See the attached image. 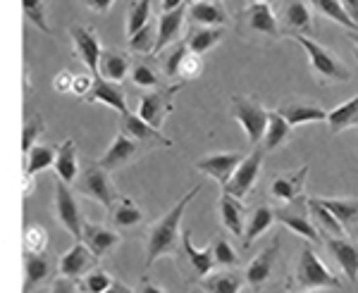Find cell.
Here are the masks:
<instances>
[{
  "label": "cell",
  "mask_w": 358,
  "mask_h": 293,
  "mask_svg": "<svg viewBox=\"0 0 358 293\" xmlns=\"http://www.w3.org/2000/svg\"><path fill=\"white\" fill-rule=\"evenodd\" d=\"M275 222H277L275 208H270V205H256V208L251 210V215H246L244 234H241V241H244L246 248L256 243L263 234H268Z\"/></svg>",
  "instance_id": "obj_27"
},
{
  "label": "cell",
  "mask_w": 358,
  "mask_h": 293,
  "mask_svg": "<svg viewBox=\"0 0 358 293\" xmlns=\"http://www.w3.org/2000/svg\"><path fill=\"white\" fill-rule=\"evenodd\" d=\"M339 3H342L344 13L351 17V22H354L358 29V0H339Z\"/></svg>",
  "instance_id": "obj_54"
},
{
  "label": "cell",
  "mask_w": 358,
  "mask_h": 293,
  "mask_svg": "<svg viewBox=\"0 0 358 293\" xmlns=\"http://www.w3.org/2000/svg\"><path fill=\"white\" fill-rule=\"evenodd\" d=\"M248 3H270V0H248Z\"/></svg>",
  "instance_id": "obj_60"
},
{
  "label": "cell",
  "mask_w": 358,
  "mask_h": 293,
  "mask_svg": "<svg viewBox=\"0 0 358 293\" xmlns=\"http://www.w3.org/2000/svg\"><path fill=\"white\" fill-rule=\"evenodd\" d=\"M322 205L337 217V222L344 227V232L354 229L358 224V198H320Z\"/></svg>",
  "instance_id": "obj_36"
},
{
  "label": "cell",
  "mask_w": 358,
  "mask_h": 293,
  "mask_svg": "<svg viewBox=\"0 0 358 293\" xmlns=\"http://www.w3.org/2000/svg\"><path fill=\"white\" fill-rule=\"evenodd\" d=\"M354 55H356V62H358V48H354Z\"/></svg>",
  "instance_id": "obj_61"
},
{
  "label": "cell",
  "mask_w": 358,
  "mask_h": 293,
  "mask_svg": "<svg viewBox=\"0 0 358 293\" xmlns=\"http://www.w3.org/2000/svg\"><path fill=\"white\" fill-rule=\"evenodd\" d=\"M113 215V224L117 229H134L143 222V210L136 200L131 198H117L115 208L110 210Z\"/></svg>",
  "instance_id": "obj_37"
},
{
  "label": "cell",
  "mask_w": 358,
  "mask_h": 293,
  "mask_svg": "<svg viewBox=\"0 0 358 293\" xmlns=\"http://www.w3.org/2000/svg\"><path fill=\"white\" fill-rule=\"evenodd\" d=\"M48 246V232L38 224H29L24 229V250L27 253H45Z\"/></svg>",
  "instance_id": "obj_47"
},
{
  "label": "cell",
  "mask_w": 358,
  "mask_h": 293,
  "mask_svg": "<svg viewBox=\"0 0 358 293\" xmlns=\"http://www.w3.org/2000/svg\"><path fill=\"white\" fill-rule=\"evenodd\" d=\"M244 277L234 269H224V272H210L206 279L199 281V286L206 293H241L244 289Z\"/></svg>",
  "instance_id": "obj_33"
},
{
  "label": "cell",
  "mask_w": 358,
  "mask_h": 293,
  "mask_svg": "<svg viewBox=\"0 0 358 293\" xmlns=\"http://www.w3.org/2000/svg\"><path fill=\"white\" fill-rule=\"evenodd\" d=\"M55 217L74 239L82 241V229H84L82 210H79L77 195H74L72 186H67L62 181L55 186Z\"/></svg>",
  "instance_id": "obj_12"
},
{
  "label": "cell",
  "mask_w": 358,
  "mask_h": 293,
  "mask_svg": "<svg viewBox=\"0 0 358 293\" xmlns=\"http://www.w3.org/2000/svg\"><path fill=\"white\" fill-rule=\"evenodd\" d=\"M306 205H308V217L310 222H313V227L317 229V234H320V239H327V236H346L344 227L337 222V217L332 215L330 210L322 205V200L317 198V195H310V198H306Z\"/></svg>",
  "instance_id": "obj_26"
},
{
  "label": "cell",
  "mask_w": 358,
  "mask_h": 293,
  "mask_svg": "<svg viewBox=\"0 0 358 293\" xmlns=\"http://www.w3.org/2000/svg\"><path fill=\"white\" fill-rule=\"evenodd\" d=\"M327 126H330V134H342V131L358 126V93L349 98L346 103H339L337 107H332L327 112Z\"/></svg>",
  "instance_id": "obj_34"
},
{
  "label": "cell",
  "mask_w": 358,
  "mask_h": 293,
  "mask_svg": "<svg viewBox=\"0 0 358 293\" xmlns=\"http://www.w3.org/2000/svg\"><path fill=\"white\" fill-rule=\"evenodd\" d=\"M94 262H98V257L86 248L82 241H77V243L60 257V277L79 281L86 272L94 269Z\"/></svg>",
  "instance_id": "obj_21"
},
{
  "label": "cell",
  "mask_w": 358,
  "mask_h": 293,
  "mask_svg": "<svg viewBox=\"0 0 358 293\" xmlns=\"http://www.w3.org/2000/svg\"><path fill=\"white\" fill-rule=\"evenodd\" d=\"M208 248H210V253H213V262H215V267H227L229 269V267L239 265V253L234 250V246L229 243V239H224L222 234H217Z\"/></svg>",
  "instance_id": "obj_41"
},
{
  "label": "cell",
  "mask_w": 358,
  "mask_h": 293,
  "mask_svg": "<svg viewBox=\"0 0 358 293\" xmlns=\"http://www.w3.org/2000/svg\"><path fill=\"white\" fill-rule=\"evenodd\" d=\"M84 100L103 103V105H108V107H115L120 114L129 112L127 110V96H124L122 86L108 82V79H103V77H94V86H91V91L86 93Z\"/></svg>",
  "instance_id": "obj_25"
},
{
  "label": "cell",
  "mask_w": 358,
  "mask_h": 293,
  "mask_svg": "<svg viewBox=\"0 0 358 293\" xmlns=\"http://www.w3.org/2000/svg\"><path fill=\"white\" fill-rule=\"evenodd\" d=\"M201 72H203V57L196 55V53H192V50H189V53L184 55L182 65H179L177 79H179L182 84H187V82H194V79H199V77H201Z\"/></svg>",
  "instance_id": "obj_46"
},
{
  "label": "cell",
  "mask_w": 358,
  "mask_h": 293,
  "mask_svg": "<svg viewBox=\"0 0 358 293\" xmlns=\"http://www.w3.org/2000/svg\"><path fill=\"white\" fill-rule=\"evenodd\" d=\"M48 293H77V281L65 279V277H57L50 286Z\"/></svg>",
  "instance_id": "obj_51"
},
{
  "label": "cell",
  "mask_w": 358,
  "mask_h": 293,
  "mask_svg": "<svg viewBox=\"0 0 358 293\" xmlns=\"http://www.w3.org/2000/svg\"><path fill=\"white\" fill-rule=\"evenodd\" d=\"M187 20L194 27H224L229 17L220 0H194L192 8H187Z\"/></svg>",
  "instance_id": "obj_24"
},
{
  "label": "cell",
  "mask_w": 358,
  "mask_h": 293,
  "mask_svg": "<svg viewBox=\"0 0 358 293\" xmlns=\"http://www.w3.org/2000/svg\"><path fill=\"white\" fill-rule=\"evenodd\" d=\"M22 10H24V17L31 22L36 29H41L43 33H50L48 27V17H45V3L43 0H22Z\"/></svg>",
  "instance_id": "obj_44"
},
{
  "label": "cell",
  "mask_w": 358,
  "mask_h": 293,
  "mask_svg": "<svg viewBox=\"0 0 358 293\" xmlns=\"http://www.w3.org/2000/svg\"><path fill=\"white\" fill-rule=\"evenodd\" d=\"M53 170L62 183L74 186V181H77V176H79V158H77V146H74L72 139H65L60 143V148L55 151Z\"/></svg>",
  "instance_id": "obj_28"
},
{
  "label": "cell",
  "mask_w": 358,
  "mask_h": 293,
  "mask_svg": "<svg viewBox=\"0 0 358 293\" xmlns=\"http://www.w3.org/2000/svg\"><path fill=\"white\" fill-rule=\"evenodd\" d=\"M277 255H280V239H275L270 246H265V248L248 262V267L244 272L246 284L253 286V289H261L265 281L273 277L275 265H277Z\"/></svg>",
  "instance_id": "obj_19"
},
{
  "label": "cell",
  "mask_w": 358,
  "mask_h": 293,
  "mask_svg": "<svg viewBox=\"0 0 358 293\" xmlns=\"http://www.w3.org/2000/svg\"><path fill=\"white\" fill-rule=\"evenodd\" d=\"M184 22H187V5H179L175 10H167L160 15L158 27H155V48L153 55H158L160 50H165L167 45L177 43V38L182 36Z\"/></svg>",
  "instance_id": "obj_20"
},
{
  "label": "cell",
  "mask_w": 358,
  "mask_h": 293,
  "mask_svg": "<svg viewBox=\"0 0 358 293\" xmlns=\"http://www.w3.org/2000/svg\"><path fill=\"white\" fill-rule=\"evenodd\" d=\"M220 222L229 234L241 239L244 224H246V208L239 198H234V195H229L224 191L220 195Z\"/></svg>",
  "instance_id": "obj_30"
},
{
  "label": "cell",
  "mask_w": 358,
  "mask_h": 293,
  "mask_svg": "<svg viewBox=\"0 0 358 293\" xmlns=\"http://www.w3.org/2000/svg\"><path fill=\"white\" fill-rule=\"evenodd\" d=\"M86 5H89L94 13L98 15H106V13H110V8L115 5V0H84Z\"/></svg>",
  "instance_id": "obj_53"
},
{
  "label": "cell",
  "mask_w": 358,
  "mask_h": 293,
  "mask_svg": "<svg viewBox=\"0 0 358 293\" xmlns=\"http://www.w3.org/2000/svg\"><path fill=\"white\" fill-rule=\"evenodd\" d=\"M346 38H349V41L358 48V29H356V31H346Z\"/></svg>",
  "instance_id": "obj_59"
},
{
  "label": "cell",
  "mask_w": 358,
  "mask_h": 293,
  "mask_svg": "<svg viewBox=\"0 0 358 293\" xmlns=\"http://www.w3.org/2000/svg\"><path fill=\"white\" fill-rule=\"evenodd\" d=\"M55 151L57 148L48 146V143H36V146H31V151L24 155V174L36 176V174H41V172L53 167Z\"/></svg>",
  "instance_id": "obj_38"
},
{
  "label": "cell",
  "mask_w": 358,
  "mask_h": 293,
  "mask_svg": "<svg viewBox=\"0 0 358 293\" xmlns=\"http://www.w3.org/2000/svg\"><path fill=\"white\" fill-rule=\"evenodd\" d=\"M113 277L106 272V269H91V272L84 274V291L86 293H106L108 286L113 284Z\"/></svg>",
  "instance_id": "obj_48"
},
{
  "label": "cell",
  "mask_w": 358,
  "mask_h": 293,
  "mask_svg": "<svg viewBox=\"0 0 358 293\" xmlns=\"http://www.w3.org/2000/svg\"><path fill=\"white\" fill-rule=\"evenodd\" d=\"M246 158V153H239V151H232V153H213V155H206L196 163V170L201 174L210 176V179L220 181V186L229 181V176L234 174V170L239 167V163Z\"/></svg>",
  "instance_id": "obj_15"
},
{
  "label": "cell",
  "mask_w": 358,
  "mask_h": 293,
  "mask_svg": "<svg viewBox=\"0 0 358 293\" xmlns=\"http://www.w3.org/2000/svg\"><path fill=\"white\" fill-rule=\"evenodd\" d=\"M277 112L289 122V126H301V124H315V122H325L327 110H322L317 103L310 100H287L277 107Z\"/></svg>",
  "instance_id": "obj_23"
},
{
  "label": "cell",
  "mask_w": 358,
  "mask_h": 293,
  "mask_svg": "<svg viewBox=\"0 0 358 293\" xmlns=\"http://www.w3.org/2000/svg\"><path fill=\"white\" fill-rule=\"evenodd\" d=\"M120 131L127 134L129 139H134L136 143H141V146L151 148V146H165L170 148L172 141L167 139L160 129H153L151 124L143 122L138 114H131V112H124L120 114Z\"/></svg>",
  "instance_id": "obj_16"
},
{
  "label": "cell",
  "mask_w": 358,
  "mask_h": 293,
  "mask_svg": "<svg viewBox=\"0 0 358 293\" xmlns=\"http://www.w3.org/2000/svg\"><path fill=\"white\" fill-rule=\"evenodd\" d=\"M31 191H34V176L24 174V195H29Z\"/></svg>",
  "instance_id": "obj_58"
},
{
  "label": "cell",
  "mask_w": 358,
  "mask_h": 293,
  "mask_svg": "<svg viewBox=\"0 0 358 293\" xmlns=\"http://www.w3.org/2000/svg\"><path fill=\"white\" fill-rule=\"evenodd\" d=\"M263 160H265V151L261 146H256L251 153H246V158L239 163V167L234 170V174L229 176V181L222 186V191L234 195V198H239V200L246 198V195L256 188L258 179H261Z\"/></svg>",
  "instance_id": "obj_8"
},
{
  "label": "cell",
  "mask_w": 358,
  "mask_h": 293,
  "mask_svg": "<svg viewBox=\"0 0 358 293\" xmlns=\"http://www.w3.org/2000/svg\"><path fill=\"white\" fill-rule=\"evenodd\" d=\"M182 89H184V84L177 82V84L167 86V89L148 91V93H143L141 100H138V112L136 114L146 124H151L153 129H163L167 114L175 110V96Z\"/></svg>",
  "instance_id": "obj_7"
},
{
  "label": "cell",
  "mask_w": 358,
  "mask_h": 293,
  "mask_svg": "<svg viewBox=\"0 0 358 293\" xmlns=\"http://www.w3.org/2000/svg\"><path fill=\"white\" fill-rule=\"evenodd\" d=\"M53 274V265L43 253H27L24 250V293L36 289Z\"/></svg>",
  "instance_id": "obj_32"
},
{
  "label": "cell",
  "mask_w": 358,
  "mask_h": 293,
  "mask_svg": "<svg viewBox=\"0 0 358 293\" xmlns=\"http://www.w3.org/2000/svg\"><path fill=\"white\" fill-rule=\"evenodd\" d=\"M69 36L74 43V55L84 62V67L89 70L91 77H98V60H101V41L94 33V29L89 27H72L69 29Z\"/></svg>",
  "instance_id": "obj_14"
},
{
  "label": "cell",
  "mask_w": 358,
  "mask_h": 293,
  "mask_svg": "<svg viewBox=\"0 0 358 293\" xmlns=\"http://www.w3.org/2000/svg\"><path fill=\"white\" fill-rule=\"evenodd\" d=\"M129 72H131L129 55L122 53V50H106L103 48L101 60H98V77L120 84Z\"/></svg>",
  "instance_id": "obj_29"
},
{
  "label": "cell",
  "mask_w": 358,
  "mask_h": 293,
  "mask_svg": "<svg viewBox=\"0 0 358 293\" xmlns=\"http://www.w3.org/2000/svg\"><path fill=\"white\" fill-rule=\"evenodd\" d=\"M306 3L310 5V10H315L317 15L332 20L334 24L344 27L346 31H356V24L351 22V17L344 13V8H342L339 0H306Z\"/></svg>",
  "instance_id": "obj_39"
},
{
  "label": "cell",
  "mask_w": 358,
  "mask_h": 293,
  "mask_svg": "<svg viewBox=\"0 0 358 293\" xmlns=\"http://www.w3.org/2000/svg\"><path fill=\"white\" fill-rule=\"evenodd\" d=\"M136 293H167L163 286L160 284H155V281H148V279H143L141 284H138V289Z\"/></svg>",
  "instance_id": "obj_55"
},
{
  "label": "cell",
  "mask_w": 358,
  "mask_h": 293,
  "mask_svg": "<svg viewBox=\"0 0 358 293\" xmlns=\"http://www.w3.org/2000/svg\"><path fill=\"white\" fill-rule=\"evenodd\" d=\"M189 53V48H187V43H175V48L170 50V55L165 57V62H163V72H165V77H170V79H177V72H179V65H182V60H184V55Z\"/></svg>",
  "instance_id": "obj_49"
},
{
  "label": "cell",
  "mask_w": 358,
  "mask_h": 293,
  "mask_svg": "<svg viewBox=\"0 0 358 293\" xmlns=\"http://www.w3.org/2000/svg\"><path fill=\"white\" fill-rule=\"evenodd\" d=\"M301 293H306V291H301ZM308 293H310V291H308Z\"/></svg>",
  "instance_id": "obj_62"
},
{
  "label": "cell",
  "mask_w": 358,
  "mask_h": 293,
  "mask_svg": "<svg viewBox=\"0 0 358 293\" xmlns=\"http://www.w3.org/2000/svg\"><path fill=\"white\" fill-rule=\"evenodd\" d=\"M129 74H131V84H134L136 89H158V86H160L158 72H155L151 65H143V62L131 65Z\"/></svg>",
  "instance_id": "obj_45"
},
{
  "label": "cell",
  "mask_w": 358,
  "mask_h": 293,
  "mask_svg": "<svg viewBox=\"0 0 358 293\" xmlns=\"http://www.w3.org/2000/svg\"><path fill=\"white\" fill-rule=\"evenodd\" d=\"M201 193V186H194L189 193H184L182 198L172 205V210H167L158 222L148 229L146 239V267H153L160 257L175 255L182 241V217L187 212V205L192 203L196 195Z\"/></svg>",
  "instance_id": "obj_1"
},
{
  "label": "cell",
  "mask_w": 358,
  "mask_h": 293,
  "mask_svg": "<svg viewBox=\"0 0 358 293\" xmlns=\"http://www.w3.org/2000/svg\"><path fill=\"white\" fill-rule=\"evenodd\" d=\"M232 117L239 122V126L244 129L248 143H251V148L261 146L263 141V134H265V126H268V112L261 103L256 100V98L251 96H241L236 93L232 96Z\"/></svg>",
  "instance_id": "obj_4"
},
{
  "label": "cell",
  "mask_w": 358,
  "mask_h": 293,
  "mask_svg": "<svg viewBox=\"0 0 358 293\" xmlns=\"http://www.w3.org/2000/svg\"><path fill=\"white\" fill-rule=\"evenodd\" d=\"M310 165H303L296 172H289V174H277L273 181H270V195L277 203L287 205L294 203V200L303 198V186H306V176H308Z\"/></svg>",
  "instance_id": "obj_18"
},
{
  "label": "cell",
  "mask_w": 358,
  "mask_h": 293,
  "mask_svg": "<svg viewBox=\"0 0 358 293\" xmlns=\"http://www.w3.org/2000/svg\"><path fill=\"white\" fill-rule=\"evenodd\" d=\"M82 243L94 253L96 257H103V255H110L120 246V234L110 227H103V224L84 222Z\"/></svg>",
  "instance_id": "obj_22"
},
{
  "label": "cell",
  "mask_w": 358,
  "mask_h": 293,
  "mask_svg": "<svg viewBox=\"0 0 358 293\" xmlns=\"http://www.w3.org/2000/svg\"><path fill=\"white\" fill-rule=\"evenodd\" d=\"M155 48V27L153 22H148L143 29H138L134 36H129V50L138 55H153Z\"/></svg>",
  "instance_id": "obj_42"
},
{
  "label": "cell",
  "mask_w": 358,
  "mask_h": 293,
  "mask_svg": "<svg viewBox=\"0 0 358 293\" xmlns=\"http://www.w3.org/2000/svg\"><path fill=\"white\" fill-rule=\"evenodd\" d=\"M91 86H94V77H91V74H74L72 91H69V93L86 98V93L91 91Z\"/></svg>",
  "instance_id": "obj_50"
},
{
  "label": "cell",
  "mask_w": 358,
  "mask_h": 293,
  "mask_svg": "<svg viewBox=\"0 0 358 293\" xmlns=\"http://www.w3.org/2000/svg\"><path fill=\"white\" fill-rule=\"evenodd\" d=\"M74 186H77V191L86 195V198L98 200L108 212H110L115 208V203H117V193H115L110 172L103 170L98 163L86 165L84 172L77 176V181H74Z\"/></svg>",
  "instance_id": "obj_6"
},
{
  "label": "cell",
  "mask_w": 358,
  "mask_h": 293,
  "mask_svg": "<svg viewBox=\"0 0 358 293\" xmlns=\"http://www.w3.org/2000/svg\"><path fill=\"white\" fill-rule=\"evenodd\" d=\"M175 255L179 257V267L187 274V279L201 281L213 272L215 262H213L210 248H196L192 241V232L182 229V241H179V248Z\"/></svg>",
  "instance_id": "obj_10"
},
{
  "label": "cell",
  "mask_w": 358,
  "mask_h": 293,
  "mask_svg": "<svg viewBox=\"0 0 358 293\" xmlns=\"http://www.w3.org/2000/svg\"><path fill=\"white\" fill-rule=\"evenodd\" d=\"M277 13L282 36H310L315 33L313 10L306 0H285Z\"/></svg>",
  "instance_id": "obj_9"
},
{
  "label": "cell",
  "mask_w": 358,
  "mask_h": 293,
  "mask_svg": "<svg viewBox=\"0 0 358 293\" xmlns=\"http://www.w3.org/2000/svg\"><path fill=\"white\" fill-rule=\"evenodd\" d=\"M179 5H184V0H163V13H167V10H175V8H179Z\"/></svg>",
  "instance_id": "obj_57"
},
{
  "label": "cell",
  "mask_w": 358,
  "mask_h": 293,
  "mask_svg": "<svg viewBox=\"0 0 358 293\" xmlns=\"http://www.w3.org/2000/svg\"><path fill=\"white\" fill-rule=\"evenodd\" d=\"M222 36H224L222 27H199V29H192V31H189V36L184 43H187V48L192 50V53L203 57L222 41Z\"/></svg>",
  "instance_id": "obj_35"
},
{
  "label": "cell",
  "mask_w": 358,
  "mask_h": 293,
  "mask_svg": "<svg viewBox=\"0 0 358 293\" xmlns=\"http://www.w3.org/2000/svg\"><path fill=\"white\" fill-rule=\"evenodd\" d=\"M236 29H239L241 33H253V36L273 38V41L282 38L277 13L270 3H248L239 13Z\"/></svg>",
  "instance_id": "obj_5"
},
{
  "label": "cell",
  "mask_w": 358,
  "mask_h": 293,
  "mask_svg": "<svg viewBox=\"0 0 358 293\" xmlns=\"http://www.w3.org/2000/svg\"><path fill=\"white\" fill-rule=\"evenodd\" d=\"M143 151H146V146H141V143L129 139V136L122 134V131H117V136H115L113 143L108 146V151L101 155L98 165L108 172H117V170L127 167L129 163H134Z\"/></svg>",
  "instance_id": "obj_13"
},
{
  "label": "cell",
  "mask_w": 358,
  "mask_h": 293,
  "mask_svg": "<svg viewBox=\"0 0 358 293\" xmlns=\"http://www.w3.org/2000/svg\"><path fill=\"white\" fill-rule=\"evenodd\" d=\"M43 131H45V122H43L41 114H31V117H27L24 129H22V153L27 155L29 151H31V146H36Z\"/></svg>",
  "instance_id": "obj_43"
},
{
  "label": "cell",
  "mask_w": 358,
  "mask_h": 293,
  "mask_svg": "<svg viewBox=\"0 0 358 293\" xmlns=\"http://www.w3.org/2000/svg\"><path fill=\"white\" fill-rule=\"evenodd\" d=\"M308 205H306V198H299L294 200V203H287L282 205V208L275 210V220L280 224H285L287 229H292L294 234H299V236H303L308 243H320V234H317V229L313 227V222H310L308 217Z\"/></svg>",
  "instance_id": "obj_11"
},
{
  "label": "cell",
  "mask_w": 358,
  "mask_h": 293,
  "mask_svg": "<svg viewBox=\"0 0 358 293\" xmlns=\"http://www.w3.org/2000/svg\"><path fill=\"white\" fill-rule=\"evenodd\" d=\"M325 248L332 255V260L342 267L344 277L349 281H358V241L349 236H327Z\"/></svg>",
  "instance_id": "obj_17"
},
{
  "label": "cell",
  "mask_w": 358,
  "mask_h": 293,
  "mask_svg": "<svg viewBox=\"0 0 358 293\" xmlns=\"http://www.w3.org/2000/svg\"><path fill=\"white\" fill-rule=\"evenodd\" d=\"M292 139V126L282 117L277 110H270L268 112V126H265V134H263V141H261V148L265 153H273V151H280L287 141Z\"/></svg>",
  "instance_id": "obj_31"
},
{
  "label": "cell",
  "mask_w": 358,
  "mask_h": 293,
  "mask_svg": "<svg viewBox=\"0 0 358 293\" xmlns=\"http://www.w3.org/2000/svg\"><path fill=\"white\" fill-rule=\"evenodd\" d=\"M72 82H74V74L72 72H62V74H57V79H55V89L60 91V93H69L72 91Z\"/></svg>",
  "instance_id": "obj_52"
},
{
  "label": "cell",
  "mask_w": 358,
  "mask_h": 293,
  "mask_svg": "<svg viewBox=\"0 0 358 293\" xmlns=\"http://www.w3.org/2000/svg\"><path fill=\"white\" fill-rule=\"evenodd\" d=\"M153 15V0H134L127 13V36H134L138 29H143L151 22Z\"/></svg>",
  "instance_id": "obj_40"
},
{
  "label": "cell",
  "mask_w": 358,
  "mask_h": 293,
  "mask_svg": "<svg viewBox=\"0 0 358 293\" xmlns=\"http://www.w3.org/2000/svg\"><path fill=\"white\" fill-rule=\"evenodd\" d=\"M294 284L299 291H320V289H342V281L322 265L317 253L310 246H303L301 257H299V267L294 274Z\"/></svg>",
  "instance_id": "obj_3"
},
{
  "label": "cell",
  "mask_w": 358,
  "mask_h": 293,
  "mask_svg": "<svg viewBox=\"0 0 358 293\" xmlns=\"http://www.w3.org/2000/svg\"><path fill=\"white\" fill-rule=\"evenodd\" d=\"M106 293H134V291H131L127 284H122V281H113V284L108 286Z\"/></svg>",
  "instance_id": "obj_56"
},
{
  "label": "cell",
  "mask_w": 358,
  "mask_h": 293,
  "mask_svg": "<svg viewBox=\"0 0 358 293\" xmlns=\"http://www.w3.org/2000/svg\"><path fill=\"white\" fill-rule=\"evenodd\" d=\"M292 38L306 50L310 72H313V77L320 84H344L351 79L346 65L334 55V50L325 48V45L317 43L315 38H310V36H292Z\"/></svg>",
  "instance_id": "obj_2"
}]
</instances>
